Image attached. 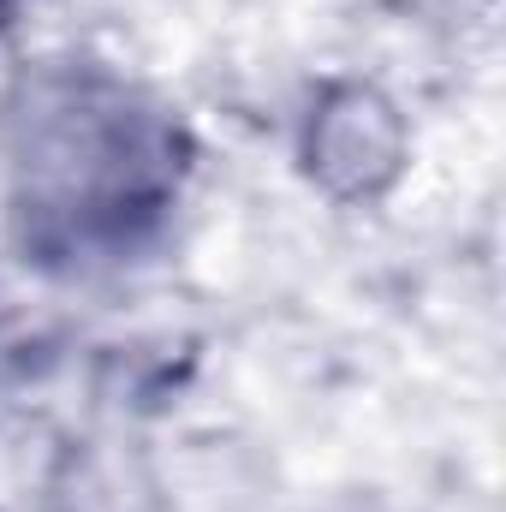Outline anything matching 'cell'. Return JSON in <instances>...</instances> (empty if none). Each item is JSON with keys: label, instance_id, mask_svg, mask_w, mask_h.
Returning <instances> with one entry per match:
<instances>
[{"label": "cell", "instance_id": "obj_2", "mask_svg": "<svg viewBox=\"0 0 506 512\" xmlns=\"http://www.w3.org/2000/svg\"><path fill=\"white\" fill-rule=\"evenodd\" d=\"M0 6H12V0H0Z\"/></svg>", "mask_w": 506, "mask_h": 512}, {"label": "cell", "instance_id": "obj_1", "mask_svg": "<svg viewBox=\"0 0 506 512\" xmlns=\"http://www.w3.org/2000/svg\"><path fill=\"white\" fill-rule=\"evenodd\" d=\"M24 221L36 245H131V227L173 197V131L120 90H60L24 120Z\"/></svg>", "mask_w": 506, "mask_h": 512}]
</instances>
